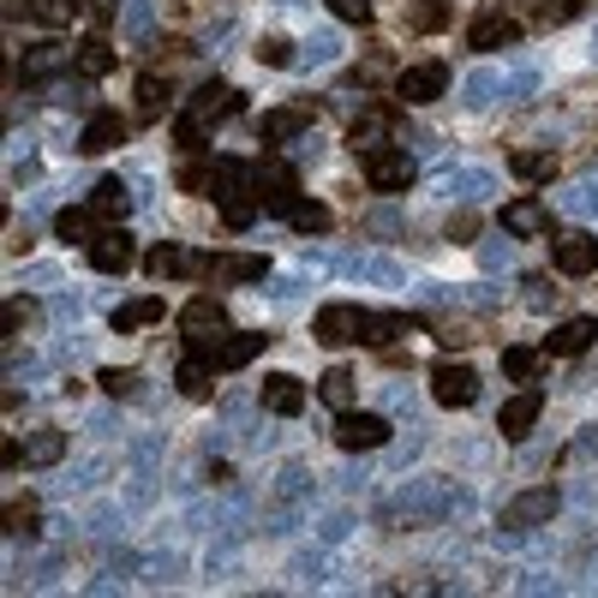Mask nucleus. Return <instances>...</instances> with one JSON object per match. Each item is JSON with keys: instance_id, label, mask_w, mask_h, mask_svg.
<instances>
[{"instance_id": "f257e3e1", "label": "nucleus", "mask_w": 598, "mask_h": 598, "mask_svg": "<svg viewBox=\"0 0 598 598\" xmlns=\"http://www.w3.org/2000/svg\"><path fill=\"white\" fill-rule=\"evenodd\" d=\"M252 186H258V203L264 210H294L300 203V174L287 162H275V156H264V162H252Z\"/></svg>"}, {"instance_id": "f03ea898", "label": "nucleus", "mask_w": 598, "mask_h": 598, "mask_svg": "<svg viewBox=\"0 0 598 598\" xmlns=\"http://www.w3.org/2000/svg\"><path fill=\"white\" fill-rule=\"evenodd\" d=\"M222 329H228V305L216 300V294H192V300L180 305V335H186V347H210Z\"/></svg>"}, {"instance_id": "7ed1b4c3", "label": "nucleus", "mask_w": 598, "mask_h": 598, "mask_svg": "<svg viewBox=\"0 0 598 598\" xmlns=\"http://www.w3.org/2000/svg\"><path fill=\"white\" fill-rule=\"evenodd\" d=\"M264 342H270L264 329H240V335H216L210 347H192V354H203L216 371H240L245 359H258V354H264Z\"/></svg>"}, {"instance_id": "20e7f679", "label": "nucleus", "mask_w": 598, "mask_h": 598, "mask_svg": "<svg viewBox=\"0 0 598 598\" xmlns=\"http://www.w3.org/2000/svg\"><path fill=\"white\" fill-rule=\"evenodd\" d=\"M366 180H371V192H407V186L419 180V168H413V156L407 150H371L366 156Z\"/></svg>"}, {"instance_id": "39448f33", "label": "nucleus", "mask_w": 598, "mask_h": 598, "mask_svg": "<svg viewBox=\"0 0 598 598\" xmlns=\"http://www.w3.org/2000/svg\"><path fill=\"white\" fill-rule=\"evenodd\" d=\"M431 396L443 401V407H473L479 371L461 366V359H437V366H431Z\"/></svg>"}, {"instance_id": "423d86ee", "label": "nucleus", "mask_w": 598, "mask_h": 598, "mask_svg": "<svg viewBox=\"0 0 598 598\" xmlns=\"http://www.w3.org/2000/svg\"><path fill=\"white\" fill-rule=\"evenodd\" d=\"M84 252H91V270H102V275H126L138 264V245H133V233H126V228H102Z\"/></svg>"}, {"instance_id": "0eeeda50", "label": "nucleus", "mask_w": 598, "mask_h": 598, "mask_svg": "<svg viewBox=\"0 0 598 598\" xmlns=\"http://www.w3.org/2000/svg\"><path fill=\"white\" fill-rule=\"evenodd\" d=\"M384 443H389V419L354 413V407L335 419V449H347V455H359V449H384Z\"/></svg>"}, {"instance_id": "6e6552de", "label": "nucleus", "mask_w": 598, "mask_h": 598, "mask_svg": "<svg viewBox=\"0 0 598 598\" xmlns=\"http://www.w3.org/2000/svg\"><path fill=\"white\" fill-rule=\"evenodd\" d=\"M550 264H557L563 275H592L598 270V240L580 233V228L557 233V240H550Z\"/></svg>"}, {"instance_id": "1a4fd4ad", "label": "nucleus", "mask_w": 598, "mask_h": 598, "mask_svg": "<svg viewBox=\"0 0 598 598\" xmlns=\"http://www.w3.org/2000/svg\"><path fill=\"white\" fill-rule=\"evenodd\" d=\"M312 329H317V342H324V347H354L359 329H366V312H359V305H324Z\"/></svg>"}, {"instance_id": "9d476101", "label": "nucleus", "mask_w": 598, "mask_h": 598, "mask_svg": "<svg viewBox=\"0 0 598 598\" xmlns=\"http://www.w3.org/2000/svg\"><path fill=\"white\" fill-rule=\"evenodd\" d=\"M240 108H245L240 91H233V84H222V78H210V84L192 96V108H186V114H192L198 126H216V120H233Z\"/></svg>"}, {"instance_id": "9b49d317", "label": "nucleus", "mask_w": 598, "mask_h": 598, "mask_svg": "<svg viewBox=\"0 0 598 598\" xmlns=\"http://www.w3.org/2000/svg\"><path fill=\"white\" fill-rule=\"evenodd\" d=\"M508 42H521V24L508 12H479L473 31H466V49H479V54H497Z\"/></svg>"}, {"instance_id": "f8f14e48", "label": "nucleus", "mask_w": 598, "mask_h": 598, "mask_svg": "<svg viewBox=\"0 0 598 598\" xmlns=\"http://www.w3.org/2000/svg\"><path fill=\"white\" fill-rule=\"evenodd\" d=\"M443 91H449V66H437V61L407 66L401 78H396V96H401V102H437Z\"/></svg>"}, {"instance_id": "ddd939ff", "label": "nucleus", "mask_w": 598, "mask_h": 598, "mask_svg": "<svg viewBox=\"0 0 598 598\" xmlns=\"http://www.w3.org/2000/svg\"><path fill=\"white\" fill-rule=\"evenodd\" d=\"M538 413H545V396L538 389H521L515 401H503V413H497V431L508 437V443H521L533 426H538Z\"/></svg>"}, {"instance_id": "4468645a", "label": "nucleus", "mask_w": 598, "mask_h": 598, "mask_svg": "<svg viewBox=\"0 0 598 598\" xmlns=\"http://www.w3.org/2000/svg\"><path fill=\"white\" fill-rule=\"evenodd\" d=\"M144 270H150L156 282H168V275H210V258L186 252V245H156V252L144 258Z\"/></svg>"}, {"instance_id": "2eb2a0df", "label": "nucleus", "mask_w": 598, "mask_h": 598, "mask_svg": "<svg viewBox=\"0 0 598 598\" xmlns=\"http://www.w3.org/2000/svg\"><path fill=\"white\" fill-rule=\"evenodd\" d=\"M503 228L515 233V240H538V233H550V210L538 198H508L503 203Z\"/></svg>"}, {"instance_id": "dca6fc26", "label": "nucleus", "mask_w": 598, "mask_h": 598, "mask_svg": "<svg viewBox=\"0 0 598 598\" xmlns=\"http://www.w3.org/2000/svg\"><path fill=\"white\" fill-rule=\"evenodd\" d=\"M557 491H550V485H538V491H527V497H515V503H508L503 508V527H538V521H550V515H557Z\"/></svg>"}, {"instance_id": "f3484780", "label": "nucleus", "mask_w": 598, "mask_h": 598, "mask_svg": "<svg viewBox=\"0 0 598 598\" xmlns=\"http://www.w3.org/2000/svg\"><path fill=\"white\" fill-rule=\"evenodd\" d=\"M126 133H133V120L126 114H91V126H84V138H78V150L84 156H102V150H114V144H126Z\"/></svg>"}, {"instance_id": "a211bd4d", "label": "nucleus", "mask_w": 598, "mask_h": 598, "mask_svg": "<svg viewBox=\"0 0 598 598\" xmlns=\"http://www.w3.org/2000/svg\"><path fill=\"white\" fill-rule=\"evenodd\" d=\"M389 126H396V108H384V102H377V108H366L359 114L354 126H347V144H354V150H384V138H389Z\"/></svg>"}, {"instance_id": "6ab92c4d", "label": "nucleus", "mask_w": 598, "mask_h": 598, "mask_svg": "<svg viewBox=\"0 0 598 598\" xmlns=\"http://www.w3.org/2000/svg\"><path fill=\"white\" fill-rule=\"evenodd\" d=\"M264 275H270V258H258V252L210 258V282H264Z\"/></svg>"}, {"instance_id": "aec40b11", "label": "nucleus", "mask_w": 598, "mask_h": 598, "mask_svg": "<svg viewBox=\"0 0 598 598\" xmlns=\"http://www.w3.org/2000/svg\"><path fill=\"white\" fill-rule=\"evenodd\" d=\"M258 396H264L270 413L294 419L300 407H305V384H300V377H287V371H275V377H264V389H258Z\"/></svg>"}, {"instance_id": "412c9836", "label": "nucleus", "mask_w": 598, "mask_h": 598, "mask_svg": "<svg viewBox=\"0 0 598 598\" xmlns=\"http://www.w3.org/2000/svg\"><path fill=\"white\" fill-rule=\"evenodd\" d=\"M317 120V108H270L264 120H258V138H270V144H282V138H294V133H305V126Z\"/></svg>"}, {"instance_id": "4be33fe9", "label": "nucleus", "mask_w": 598, "mask_h": 598, "mask_svg": "<svg viewBox=\"0 0 598 598\" xmlns=\"http://www.w3.org/2000/svg\"><path fill=\"white\" fill-rule=\"evenodd\" d=\"M592 335H598V324H592V317H568V324H557V329H550V354H557V359H575V354H587V347H592Z\"/></svg>"}, {"instance_id": "5701e85b", "label": "nucleus", "mask_w": 598, "mask_h": 598, "mask_svg": "<svg viewBox=\"0 0 598 598\" xmlns=\"http://www.w3.org/2000/svg\"><path fill=\"white\" fill-rule=\"evenodd\" d=\"M174 384H180V396H186V401H210V396H216V366H210L203 354H192V359H180Z\"/></svg>"}, {"instance_id": "b1692460", "label": "nucleus", "mask_w": 598, "mask_h": 598, "mask_svg": "<svg viewBox=\"0 0 598 598\" xmlns=\"http://www.w3.org/2000/svg\"><path fill=\"white\" fill-rule=\"evenodd\" d=\"M72 61V54L61 49V42H36V49H24V61H19V78L24 84H36V78H54Z\"/></svg>"}, {"instance_id": "393cba45", "label": "nucleus", "mask_w": 598, "mask_h": 598, "mask_svg": "<svg viewBox=\"0 0 598 598\" xmlns=\"http://www.w3.org/2000/svg\"><path fill=\"white\" fill-rule=\"evenodd\" d=\"M91 210L102 216V228H120V222H126V210H133V192H126L120 180H96Z\"/></svg>"}, {"instance_id": "a878e982", "label": "nucleus", "mask_w": 598, "mask_h": 598, "mask_svg": "<svg viewBox=\"0 0 598 598\" xmlns=\"http://www.w3.org/2000/svg\"><path fill=\"white\" fill-rule=\"evenodd\" d=\"M54 233H61V240H78V245H91L96 233H102V216L91 210V203H66V210L54 216Z\"/></svg>"}, {"instance_id": "bb28decb", "label": "nucleus", "mask_w": 598, "mask_h": 598, "mask_svg": "<svg viewBox=\"0 0 598 598\" xmlns=\"http://www.w3.org/2000/svg\"><path fill=\"white\" fill-rule=\"evenodd\" d=\"M162 312H168L162 300H156V294H144V300H133V305H120V312H114L108 324H114V335H133V329H144V324H156Z\"/></svg>"}, {"instance_id": "cd10ccee", "label": "nucleus", "mask_w": 598, "mask_h": 598, "mask_svg": "<svg viewBox=\"0 0 598 598\" xmlns=\"http://www.w3.org/2000/svg\"><path fill=\"white\" fill-rule=\"evenodd\" d=\"M72 66H78L84 78H108V72H114V49H108V36H84V42H78V54H72Z\"/></svg>"}, {"instance_id": "c85d7f7f", "label": "nucleus", "mask_w": 598, "mask_h": 598, "mask_svg": "<svg viewBox=\"0 0 598 598\" xmlns=\"http://www.w3.org/2000/svg\"><path fill=\"white\" fill-rule=\"evenodd\" d=\"M413 324H407V312H366V329H359V342H371V347H389L396 335H407Z\"/></svg>"}, {"instance_id": "c756f323", "label": "nucleus", "mask_w": 598, "mask_h": 598, "mask_svg": "<svg viewBox=\"0 0 598 598\" xmlns=\"http://www.w3.org/2000/svg\"><path fill=\"white\" fill-rule=\"evenodd\" d=\"M168 84L162 78H156V72H144V78H138V120H162V114H168Z\"/></svg>"}, {"instance_id": "7c9ffc66", "label": "nucleus", "mask_w": 598, "mask_h": 598, "mask_svg": "<svg viewBox=\"0 0 598 598\" xmlns=\"http://www.w3.org/2000/svg\"><path fill=\"white\" fill-rule=\"evenodd\" d=\"M61 455H66L61 431H31V443H24V466H54Z\"/></svg>"}, {"instance_id": "2f4dec72", "label": "nucleus", "mask_w": 598, "mask_h": 598, "mask_svg": "<svg viewBox=\"0 0 598 598\" xmlns=\"http://www.w3.org/2000/svg\"><path fill=\"white\" fill-rule=\"evenodd\" d=\"M287 222H294V233H329V228H335V216H329V203L300 198L294 210H287Z\"/></svg>"}, {"instance_id": "473e14b6", "label": "nucleus", "mask_w": 598, "mask_h": 598, "mask_svg": "<svg viewBox=\"0 0 598 598\" xmlns=\"http://www.w3.org/2000/svg\"><path fill=\"white\" fill-rule=\"evenodd\" d=\"M317 396H324L335 413H347V407H354V371H342V366L324 371V377H317Z\"/></svg>"}, {"instance_id": "72a5a7b5", "label": "nucleus", "mask_w": 598, "mask_h": 598, "mask_svg": "<svg viewBox=\"0 0 598 598\" xmlns=\"http://www.w3.org/2000/svg\"><path fill=\"white\" fill-rule=\"evenodd\" d=\"M84 12V0H31V19L49 24V31H61V24H72Z\"/></svg>"}, {"instance_id": "f704fd0d", "label": "nucleus", "mask_w": 598, "mask_h": 598, "mask_svg": "<svg viewBox=\"0 0 598 598\" xmlns=\"http://www.w3.org/2000/svg\"><path fill=\"white\" fill-rule=\"evenodd\" d=\"M508 168H515L521 180H550V174H557V156H545V150H515V156H508Z\"/></svg>"}, {"instance_id": "c9c22d12", "label": "nucleus", "mask_w": 598, "mask_h": 598, "mask_svg": "<svg viewBox=\"0 0 598 598\" xmlns=\"http://www.w3.org/2000/svg\"><path fill=\"white\" fill-rule=\"evenodd\" d=\"M407 24H413L419 36H431V31H443L449 24V0H419L413 12H407Z\"/></svg>"}, {"instance_id": "e433bc0d", "label": "nucleus", "mask_w": 598, "mask_h": 598, "mask_svg": "<svg viewBox=\"0 0 598 598\" xmlns=\"http://www.w3.org/2000/svg\"><path fill=\"white\" fill-rule=\"evenodd\" d=\"M180 192H192V198H216V162H192V168H180Z\"/></svg>"}, {"instance_id": "4c0bfd02", "label": "nucleus", "mask_w": 598, "mask_h": 598, "mask_svg": "<svg viewBox=\"0 0 598 598\" xmlns=\"http://www.w3.org/2000/svg\"><path fill=\"white\" fill-rule=\"evenodd\" d=\"M174 144H180V150H203V144H210V126H198L192 114H180V120H174Z\"/></svg>"}, {"instance_id": "58836bf2", "label": "nucleus", "mask_w": 598, "mask_h": 598, "mask_svg": "<svg viewBox=\"0 0 598 598\" xmlns=\"http://www.w3.org/2000/svg\"><path fill=\"white\" fill-rule=\"evenodd\" d=\"M258 61H264V66H294V42H287V36H264V42H258Z\"/></svg>"}, {"instance_id": "ea45409f", "label": "nucleus", "mask_w": 598, "mask_h": 598, "mask_svg": "<svg viewBox=\"0 0 598 598\" xmlns=\"http://www.w3.org/2000/svg\"><path fill=\"white\" fill-rule=\"evenodd\" d=\"M503 371H508V377H521V384H527V377L538 371V354H533V347H508V354H503Z\"/></svg>"}, {"instance_id": "a19ab883", "label": "nucleus", "mask_w": 598, "mask_h": 598, "mask_svg": "<svg viewBox=\"0 0 598 598\" xmlns=\"http://www.w3.org/2000/svg\"><path fill=\"white\" fill-rule=\"evenodd\" d=\"M36 300H7V335H19V329H31L36 324Z\"/></svg>"}, {"instance_id": "79ce46f5", "label": "nucleus", "mask_w": 598, "mask_h": 598, "mask_svg": "<svg viewBox=\"0 0 598 598\" xmlns=\"http://www.w3.org/2000/svg\"><path fill=\"white\" fill-rule=\"evenodd\" d=\"M96 384L108 389V396H133V389H138V371H120V366H108V371H96Z\"/></svg>"}, {"instance_id": "37998d69", "label": "nucleus", "mask_w": 598, "mask_h": 598, "mask_svg": "<svg viewBox=\"0 0 598 598\" xmlns=\"http://www.w3.org/2000/svg\"><path fill=\"white\" fill-rule=\"evenodd\" d=\"M31 527H36V503L31 497L7 503V533H31Z\"/></svg>"}, {"instance_id": "c03bdc74", "label": "nucleus", "mask_w": 598, "mask_h": 598, "mask_svg": "<svg viewBox=\"0 0 598 598\" xmlns=\"http://www.w3.org/2000/svg\"><path fill=\"white\" fill-rule=\"evenodd\" d=\"M329 12L347 24H371V0H329Z\"/></svg>"}, {"instance_id": "a18cd8bd", "label": "nucleus", "mask_w": 598, "mask_h": 598, "mask_svg": "<svg viewBox=\"0 0 598 598\" xmlns=\"http://www.w3.org/2000/svg\"><path fill=\"white\" fill-rule=\"evenodd\" d=\"M580 12V0H545V7H538V19L545 24H568Z\"/></svg>"}, {"instance_id": "49530a36", "label": "nucleus", "mask_w": 598, "mask_h": 598, "mask_svg": "<svg viewBox=\"0 0 598 598\" xmlns=\"http://www.w3.org/2000/svg\"><path fill=\"white\" fill-rule=\"evenodd\" d=\"M473 233H479V216H473V210H461L455 222H449V240H455V245H466Z\"/></svg>"}, {"instance_id": "de8ad7c7", "label": "nucleus", "mask_w": 598, "mask_h": 598, "mask_svg": "<svg viewBox=\"0 0 598 598\" xmlns=\"http://www.w3.org/2000/svg\"><path fill=\"white\" fill-rule=\"evenodd\" d=\"M0 461L19 466V461H24V443H12V437H7V443H0Z\"/></svg>"}, {"instance_id": "09e8293b", "label": "nucleus", "mask_w": 598, "mask_h": 598, "mask_svg": "<svg viewBox=\"0 0 598 598\" xmlns=\"http://www.w3.org/2000/svg\"><path fill=\"white\" fill-rule=\"evenodd\" d=\"M96 19H114V0H96Z\"/></svg>"}]
</instances>
